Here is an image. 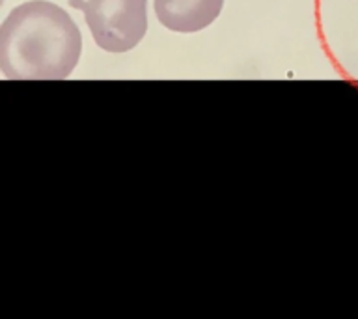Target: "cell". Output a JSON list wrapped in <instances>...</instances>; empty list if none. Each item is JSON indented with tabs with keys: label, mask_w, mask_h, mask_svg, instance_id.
I'll use <instances>...</instances> for the list:
<instances>
[{
	"label": "cell",
	"mask_w": 358,
	"mask_h": 319,
	"mask_svg": "<svg viewBox=\"0 0 358 319\" xmlns=\"http://www.w3.org/2000/svg\"><path fill=\"white\" fill-rule=\"evenodd\" d=\"M83 36L60 6L30 0L17 6L0 27V69L15 80H56L71 75Z\"/></svg>",
	"instance_id": "1"
},
{
	"label": "cell",
	"mask_w": 358,
	"mask_h": 319,
	"mask_svg": "<svg viewBox=\"0 0 358 319\" xmlns=\"http://www.w3.org/2000/svg\"><path fill=\"white\" fill-rule=\"evenodd\" d=\"M153 6L162 27L192 34L207 28L220 15L224 0H155Z\"/></svg>",
	"instance_id": "3"
},
{
	"label": "cell",
	"mask_w": 358,
	"mask_h": 319,
	"mask_svg": "<svg viewBox=\"0 0 358 319\" xmlns=\"http://www.w3.org/2000/svg\"><path fill=\"white\" fill-rule=\"evenodd\" d=\"M84 11L94 41L108 52H125L148 30V0H71Z\"/></svg>",
	"instance_id": "2"
}]
</instances>
